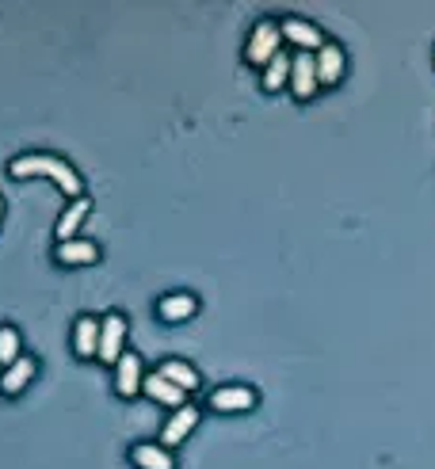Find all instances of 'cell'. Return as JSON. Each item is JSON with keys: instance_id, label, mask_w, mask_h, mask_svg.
<instances>
[{"instance_id": "obj_1", "label": "cell", "mask_w": 435, "mask_h": 469, "mask_svg": "<svg viewBox=\"0 0 435 469\" xmlns=\"http://www.w3.org/2000/svg\"><path fill=\"white\" fill-rule=\"evenodd\" d=\"M8 172L16 176V180H35V176L54 180V183H58V191L69 195V203L84 195V180L77 176V168H69L62 156H50V153H27V156H16V161L8 164Z\"/></svg>"}, {"instance_id": "obj_2", "label": "cell", "mask_w": 435, "mask_h": 469, "mask_svg": "<svg viewBox=\"0 0 435 469\" xmlns=\"http://www.w3.org/2000/svg\"><path fill=\"white\" fill-rule=\"evenodd\" d=\"M279 46H283V31H279V23L275 20H260L256 27H252V35H248L245 58L264 69L279 54Z\"/></svg>"}, {"instance_id": "obj_3", "label": "cell", "mask_w": 435, "mask_h": 469, "mask_svg": "<svg viewBox=\"0 0 435 469\" xmlns=\"http://www.w3.org/2000/svg\"><path fill=\"white\" fill-rule=\"evenodd\" d=\"M122 344H126V317L122 313H107V317L100 321V359L115 366L122 359Z\"/></svg>"}, {"instance_id": "obj_4", "label": "cell", "mask_w": 435, "mask_h": 469, "mask_svg": "<svg viewBox=\"0 0 435 469\" xmlns=\"http://www.w3.org/2000/svg\"><path fill=\"white\" fill-rule=\"evenodd\" d=\"M279 31H283V38L290 42V46H298V54H310V50L325 46V35H321V27H314L310 20L290 16V20L279 23Z\"/></svg>"}, {"instance_id": "obj_5", "label": "cell", "mask_w": 435, "mask_h": 469, "mask_svg": "<svg viewBox=\"0 0 435 469\" xmlns=\"http://www.w3.org/2000/svg\"><path fill=\"white\" fill-rule=\"evenodd\" d=\"M317 62H314V54H298L290 65V92L298 96V99H314L317 96Z\"/></svg>"}, {"instance_id": "obj_6", "label": "cell", "mask_w": 435, "mask_h": 469, "mask_svg": "<svg viewBox=\"0 0 435 469\" xmlns=\"http://www.w3.org/2000/svg\"><path fill=\"white\" fill-rule=\"evenodd\" d=\"M195 423H199V408L195 405H184V408H176L172 412V420L164 423V431H161V447H180L184 439L195 431Z\"/></svg>"}, {"instance_id": "obj_7", "label": "cell", "mask_w": 435, "mask_h": 469, "mask_svg": "<svg viewBox=\"0 0 435 469\" xmlns=\"http://www.w3.org/2000/svg\"><path fill=\"white\" fill-rule=\"evenodd\" d=\"M142 381H146L142 359H138L134 351H122V359L115 363V389H119V397H134L138 389H142Z\"/></svg>"}, {"instance_id": "obj_8", "label": "cell", "mask_w": 435, "mask_h": 469, "mask_svg": "<svg viewBox=\"0 0 435 469\" xmlns=\"http://www.w3.org/2000/svg\"><path fill=\"white\" fill-rule=\"evenodd\" d=\"M195 313H199V297L195 294H164L157 302V317L168 321V324H180V321H191Z\"/></svg>"}, {"instance_id": "obj_9", "label": "cell", "mask_w": 435, "mask_h": 469, "mask_svg": "<svg viewBox=\"0 0 435 469\" xmlns=\"http://www.w3.org/2000/svg\"><path fill=\"white\" fill-rule=\"evenodd\" d=\"M252 405H256V389L248 386H222L210 393V408L214 412H248Z\"/></svg>"}, {"instance_id": "obj_10", "label": "cell", "mask_w": 435, "mask_h": 469, "mask_svg": "<svg viewBox=\"0 0 435 469\" xmlns=\"http://www.w3.org/2000/svg\"><path fill=\"white\" fill-rule=\"evenodd\" d=\"M54 260L65 264V267H88V264L100 260V248H96L92 240L73 237V240H62V245L54 248Z\"/></svg>"}, {"instance_id": "obj_11", "label": "cell", "mask_w": 435, "mask_h": 469, "mask_svg": "<svg viewBox=\"0 0 435 469\" xmlns=\"http://www.w3.org/2000/svg\"><path fill=\"white\" fill-rule=\"evenodd\" d=\"M314 62H317V84H340L344 77V50L336 46V42H325L317 54H314Z\"/></svg>"}, {"instance_id": "obj_12", "label": "cell", "mask_w": 435, "mask_h": 469, "mask_svg": "<svg viewBox=\"0 0 435 469\" xmlns=\"http://www.w3.org/2000/svg\"><path fill=\"white\" fill-rule=\"evenodd\" d=\"M73 351L80 359H92L96 351H100V317H77L73 321Z\"/></svg>"}, {"instance_id": "obj_13", "label": "cell", "mask_w": 435, "mask_h": 469, "mask_svg": "<svg viewBox=\"0 0 435 469\" xmlns=\"http://www.w3.org/2000/svg\"><path fill=\"white\" fill-rule=\"evenodd\" d=\"M142 389H146V393H149V397H153V401H157V405L172 408V412L188 405V393H184V389H176L172 381H168V378H161V374H146Z\"/></svg>"}, {"instance_id": "obj_14", "label": "cell", "mask_w": 435, "mask_h": 469, "mask_svg": "<svg viewBox=\"0 0 435 469\" xmlns=\"http://www.w3.org/2000/svg\"><path fill=\"white\" fill-rule=\"evenodd\" d=\"M88 210H92V198L88 195H80V198H73V203H69L65 210H62V218H58V245L62 240H73L77 237V230L84 225V218H88Z\"/></svg>"}, {"instance_id": "obj_15", "label": "cell", "mask_w": 435, "mask_h": 469, "mask_svg": "<svg viewBox=\"0 0 435 469\" xmlns=\"http://www.w3.org/2000/svg\"><path fill=\"white\" fill-rule=\"evenodd\" d=\"M31 378H35V359H31V355H20V359L8 366V371H0V393H4V397H16Z\"/></svg>"}, {"instance_id": "obj_16", "label": "cell", "mask_w": 435, "mask_h": 469, "mask_svg": "<svg viewBox=\"0 0 435 469\" xmlns=\"http://www.w3.org/2000/svg\"><path fill=\"white\" fill-rule=\"evenodd\" d=\"M130 462L138 465V469H176V458L168 454L161 443H138L134 450H130Z\"/></svg>"}, {"instance_id": "obj_17", "label": "cell", "mask_w": 435, "mask_h": 469, "mask_svg": "<svg viewBox=\"0 0 435 469\" xmlns=\"http://www.w3.org/2000/svg\"><path fill=\"white\" fill-rule=\"evenodd\" d=\"M157 374L168 378L176 389H184V393L199 389V371H195V366H188L184 359H168V363H161V371H157Z\"/></svg>"}, {"instance_id": "obj_18", "label": "cell", "mask_w": 435, "mask_h": 469, "mask_svg": "<svg viewBox=\"0 0 435 469\" xmlns=\"http://www.w3.org/2000/svg\"><path fill=\"white\" fill-rule=\"evenodd\" d=\"M290 65H294V58H290V54L279 50L275 58H272L268 65H264V88H268V92L287 88V84H290Z\"/></svg>"}, {"instance_id": "obj_19", "label": "cell", "mask_w": 435, "mask_h": 469, "mask_svg": "<svg viewBox=\"0 0 435 469\" xmlns=\"http://www.w3.org/2000/svg\"><path fill=\"white\" fill-rule=\"evenodd\" d=\"M23 355V344H20V332L12 324H0V371H8Z\"/></svg>"}, {"instance_id": "obj_20", "label": "cell", "mask_w": 435, "mask_h": 469, "mask_svg": "<svg viewBox=\"0 0 435 469\" xmlns=\"http://www.w3.org/2000/svg\"><path fill=\"white\" fill-rule=\"evenodd\" d=\"M0 218H4V198H0Z\"/></svg>"}, {"instance_id": "obj_21", "label": "cell", "mask_w": 435, "mask_h": 469, "mask_svg": "<svg viewBox=\"0 0 435 469\" xmlns=\"http://www.w3.org/2000/svg\"><path fill=\"white\" fill-rule=\"evenodd\" d=\"M431 58H435V50H431Z\"/></svg>"}]
</instances>
